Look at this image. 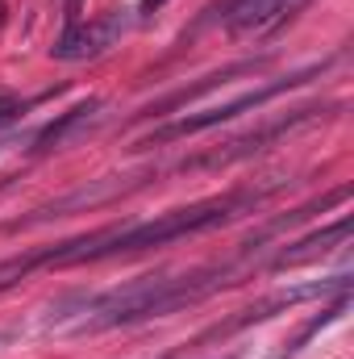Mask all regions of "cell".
I'll list each match as a JSON object with an SVG mask.
<instances>
[{"label": "cell", "mask_w": 354, "mask_h": 359, "mask_svg": "<svg viewBox=\"0 0 354 359\" xmlns=\"http://www.w3.org/2000/svg\"><path fill=\"white\" fill-rule=\"evenodd\" d=\"M225 284V268L213 271H187V276H142L117 292H100L84 301V322L76 330H113V326H129L142 318H163L176 313L183 305L208 297L213 288Z\"/></svg>", "instance_id": "obj_1"}, {"label": "cell", "mask_w": 354, "mask_h": 359, "mask_svg": "<svg viewBox=\"0 0 354 359\" xmlns=\"http://www.w3.org/2000/svg\"><path fill=\"white\" fill-rule=\"evenodd\" d=\"M309 76H321V67H309V72H300V76H288V80H271L267 88L246 92V96H238V100H229V104H213V109H200V113H183L179 121L163 126V130H155V138H150V142H167V138L200 134V130H213V126H221V121H234V117H242L246 109H259V104H267V100H275L279 92H288V88H296V84H304Z\"/></svg>", "instance_id": "obj_2"}, {"label": "cell", "mask_w": 354, "mask_h": 359, "mask_svg": "<svg viewBox=\"0 0 354 359\" xmlns=\"http://www.w3.org/2000/svg\"><path fill=\"white\" fill-rule=\"evenodd\" d=\"M125 8H117V13H104L96 25H80V21H71L67 29H63V38L55 42V59H63V63H80V59H92V55H100L104 46H113L121 34H125V17H121Z\"/></svg>", "instance_id": "obj_3"}, {"label": "cell", "mask_w": 354, "mask_h": 359, "mask_svg": "<svg viewBox=\"0 0 354 359\" xmlns=\"http://www.w3.org/2000/svg\"><path fill=\"white\" fill-rule=\"evenodd\" d=\"M304 4H309V0H238V4L229 8L225 25H229V34H238V38H267V34H275L283 21H292Z\"/></svg>", "instance_id": "obj_4"}, {"label": "cell", "mask_w": 354, "mask_h": 359, "mask_svg": "<svg viewBox=\"0 0 354 359\" xmlns=\"http://www.w3.org/2000/svg\"><path fill=\"white\" fill-rule=\"evenodd\" d=\"M100 109V100H84V104H76V109H67L59 121H50L46 130H38L34 134V155H42V151H55V147H63L67 142V134L80 126V121H88L92 113Z\"/></svg>", "instance_id": "obj_5"}, {"label": "cell", "mask_w": 354, "mask_h": 359, "mask_svg": "<svg viewBox=\"0 0 354 359\" xmlns=\"http://www.w3.org/2000/svg\"><path fill=\"white\" fill-rule=\"evenodd\" d=\"M346 234H351V217L342 213V217H338V222H334L330 230H317V234H309V238H300V243H292L288 251H279V255H275V268H288V264H300V259H304V255H313L317 247L325 251V243H342Z\"/></svg>", "instance_id": "obj_6"}, {"label": "cell", "mask_w": 354, "mask_h": 359, "mask_svg": "<svg viewBox=\"0 0 354 359\" xmlns=\"http://www.w3.org/2000/svg\"><path fill=\"white\" fill-rule=\"evenodd\" d=\"M167 0H142V13H155V8H163Z\"/></svg>", "instance_id": "obj_7"}]
</instances>
